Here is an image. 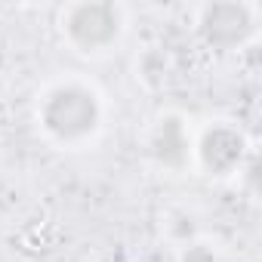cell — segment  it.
<instances>
[{"mask_svg":"<svg viewBox=\"0 0 262 262\" xmlns=\"http://www.w3.org/2000/svg\"><path fill=\"white\" fill-rule=\"evenodd\" d=\"M62 31L77 53H105L123 34V10L105 0L71 4L62 13Z\"/></svg>","mask_w":262,"mask_h":262,"instance_id":"7a4b0ae2","label":"cell"},{"mask_svg":"<svg viewBox=\"0 0 262 262\" xmlns=\"http://www.w3.org/2000/svg\"><path fill=\"white\" fill-rule=\"evenodd\" d=\"M148 151H151L158 167L173 170V173H179L191 164L194 145H191V136H188V126L179 114H164L155 123L151 139H148Z\"/></svg>","mask_w":262,"mask_h":262,"instance_id":"5b68a950","label":"cell"},{"mask_svg":"<svg viewBox=\"0 0 262 262\" xmlns=\"http://www.w3.org/2000/svg\"><path fill=\"white\" fill-rule=\"evenodd\" d=\"M194 28H198V37L216 53L241 50L256 34V7H250V4H207V7H201Z\"/></svg>","mask_w":262,"mask_h":262,"instance_id":"3957f363","label":"cell"},{"mask_svg":"<svg viewBox=\"0 0 262 262\" xmlns=\"http://www.w3.org/2000/svg\"><path fill=\"white\" fill-rule=\"evenodd\" d=\"M182 262H216V253H213L207 244L191 241V244L182 247Z\"/></svg>","mask_w":262,"mask_h":262,"instance_id":"52a82bcc","label":"cell"},{"mask_svg":"<svg viewBox=\"0 0 262 262\" xmlns=\"http://www.w3.org/2000/svg\"><path fill=\"white\" fill-rule=\"evenodd\" d=\"M37 120L53 142L65 148L83 145L102 126V96L90 83H80V80L56 83L40 99Z\"/></svg>","mask_w":262,"mask_h":262,"instance_id":"6da1fadb","label":"cell"},{"mask_svg":"<svg viewBox=\"0 0 262 262\" xmlns=\"http://www.w3.org/2000/svg\"><path fill=\"white\" fill-rule=\"evenodd\" d=\"M194 158L198 164L210 173V176H231V173H241L244 167V158H247V136L241 133L237 126L219 120V123H210L198 145H194Z\"/></svg>","mask_w":262,"mask_h":262,"instance_id":"277c9868","label":"cell"},{"mask_svg":"<svg viewBox=\"0 0 262 262\" xmlns=\"http://www.w3.org/2000/svg\"><path fill=\"white\" fill-rule=\"evenodd\" d=\"M170 237L179 241L182 247L191 244V241H198V222H194V216L191 213H173V219H170Z\"/></svg>","mask_w":262,"mask_h":262,"instance_id":"8992f818","label":"cell"}]
</instances>
